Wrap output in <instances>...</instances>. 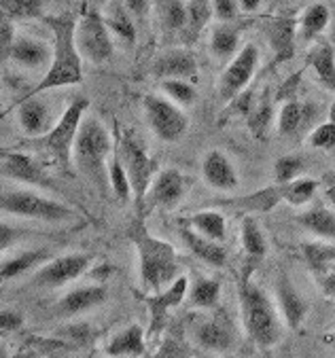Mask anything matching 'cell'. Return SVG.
Segmentation results:
<instances>
[{"label":"cell","instance_id":"cell-1","mask_svg":"<svg viewBox=\"0 0 335 358\" xmlns=\"http://www.w3.org/2000/svg\"><path fill=\"white\" fill-rule=\"evenodd\" d=\"M43 22L53 34V57L43 81L28 92L38 96L49 90L71 87L83 83V55L77 45V17L75 15H45Z\"/></svg>","mask_w":335,"mask_h":358},{"label":"cell","instance_id":"cell-2","mask_svg":"<svg viewBox=\"0 0 335 358\" xmlns=\"http://www.w3.org/2000/svg\"><path fill=\"white\" fill-rule=\"evenodd\" d=\"M125 238L138 252V271L145 291L159 293L180 275V263L176 248L170 242L155 238L145 217H134L125 229Z\"/></svg>","mask_w":335,"mask_h":358},{"label":"cell","instance_id":"cell-3","mask_svg":"<svg viewBox=\"0 0 335 358\" xmlns=\"http://www.w3.org/2000/svg\"><path fill=\"white\" fill-rule=\"evenodd\" d=\"M252 267L246 265L244 275L238 284L240 314L246 337L261 350L274 348L283 337V316L280 310L272 303L259 286L250 280Z\"/></svg>","mask_w":335,"mask_h":358},{"label":"cell","instance_id":"cell-4","mask_svg":"<svg viewBox=\"0 0 335 358\" xmlns=\"http://www.w3.org/2000/svg\"><path fill=\"white\" fill-rule=\"evenodd\" d=\"M90 108V100L87 98H75L66 110L62 113V117L53 123V127L38 136V138H30L28 145L36 151H43L53 166L64 174V176H75V142L81 129V123L85 119V110Z\"/></svg>","mask_w":335,"mask_h":358},{"label":"cell","instance_id":"cell-5","mask_svg":"<svg viewBox=\"0 0 335 358\" xmlns=\"http://www.w3.org/2000/svg\"><path fill=\"white\" fill-rule=\"evenodd\" d=\"M113 155L111 134L98 117H85L75 142V168L87 176L102 195L111 191L108 159Z\"/></svg>","mask_w":335,"mask_h":358},{"label":"cell","instance_id":"cell-6","mask_svg":"<svg viewBox=\"0 0 335 358\" xmlns=\"http://www.w3.org/2000/svg\"><path fill=\"white\" fill-rule=\"evenodd\" d=\"M119 155L123 159V166H125L129 182H131L134 210H136L138 217L147 219V193L155 178L157 164L153 162V157L149 155L143 142L129 131L123 134L119 140Z\"/></svg>","mask_w":335,"mask_h":358},{"label":"cell","instance_id":"cell-7","mask_svg":"<svg viewBox=\"0 0 335 358\" xmlns=\"http://www.w3.org/2000/svg\"><path fill=\"white\" fill-rule=\"evenodd\" d=\"M0 210L5 214H11V217L45 221V223H66L77 219L75 208L28 189L5 191L3 197H0Z\"/></svg>","mask_w":335,"mask_h":358},{"label":"cell","instance_id":"cell-8","mask_svg":"<svg viewBox=\"0 0 335 358\" xmlns=\"http://www.w3.org/2000/svg\"><path fill=\"white\" fill-rule=\"evenodd\" d=\"M145 119L151 131L164 142H178L189 129V117L185 115L183 106L170 100L168 96L149 94L143 100Z\"/></svg>","mask_w":335,"mask_h":358},{"label":"cell","instance_id":"cell-9","mask_svg":"<svg viewBox=\"0 0 335 358\" xmlns=\"http://www.w3.org/2000/svg\"><path fill=\"white\" fill-rule=\"evenodd\" d=\"M77 45L83 59L92 64H104L113 57V32L106 17L96 9H85L77 22Z\"/></svg>","mask_w":335,"mask_h":358},{"label":"cell","instance_id":"cell-10","mask_svg":"<svg viewBox=\"0 0 335 358\" xmlns=\"http://www.w3.org/2000/svg\"><path fill=\"white\" fill-rule=\"evenodd\" d=\"M257 66H259V49L257 45L248 43L234 55V59L227 64L219 79V96L225 104H229L248 87V83L255 77Z\"/></svg>","mask_w":335,"mask_h":358},{"label":"cell","instance_id":"cell-11","mask_svg":"<svg viewBox=\"0 0 335 358\" xmlns=\"http://www.w3.org/2000/svg\"><path fill=\"white\" fill-rule=\"evenodd\" d=\"M90 265H92V255H85V252H73V255H64L57 259H49L36 269L32 278V286L57 289V286H64L81 278Z\"/></svg>","mask_w":335,"mask_h":358},{"label":"cell","instance_id":"cell-12","mask_svg":"<svg viewBox=\"0 0 335 358\" xmlns=\"http://www.w3.org/2000/svg\"><path fill=\"white\" fill-rule=\"evenodd\" d=\"M191 187V178L185 176L180 170L174 168H166L162 170L147 193V217L151 214V210H172L180 203V199L187 195Z\"/></svg>","mask_w":335,"mask_h":358},{"label":"cell","instance_id":"cell-13","mask_svg":"<svg viewBox=\"0 0 335 358\" xmlns=\"http://www.w3.org/2000/svg\"><path fill=\"white\" fill-rule=\"evenodd\" d=\"M187 293H189V278L178 275L170 286H166L164 291H159L155 295H149V297H143V303L147 306V310L151 314V324H149L147 337H155V335H159L164 331L168 312L172 308L180 306L183 299L187 297Z\"/></svg>","mask_w":335,"mask_h":358},{"label":"cell","instance_id":"cell-14","mask_svg":"<svg viewBox=\"0 0 335 358\" xmlns=\"http://www.w3.org/2000/svg\"><path fill=\"white\" fill-rule=\"evenodd\" d=\"M0 170H3L5 178H13L17 182L38 187V189H47V191L55 189V185L47 176L45 168L34 157H30L28 153L5 149L3 151V166H0Z\"/></svg>","mask_w":335,"mask_h":358},{"label":"cell","instance_id":"cell-15","mask_svg":"<svg viewBox=\"0 0 335 358\" xmlns=\"http://www.w3.org/2000/svg\"><path fill=\"white\" fill-rule=\"evenodd\" d=\"M289 197H291V189H289V182H276L272 187H265V189H259L250 195H244V197H231V199H217L213 201L211 206L215 208H229V210H238V212H244V214H250V212H270L272 208H276L280 201H287L289 203Z\"/></svg>","mask_w":335,"mask_h":358},{"label":"cell","instance_id":"cell-16","mask_svg":"<svg viewBox=\"0 0 335 358\" xmlns=\"http://www.w3.org/2000/svg\"><path fill=\"white\" fill-rule=\"evenodd\" d=\"M176 227H178V238L180 242L187 246V250L197 257L199 261H204L206 265H213V267H223L227 263V250L223 246V242H217L204 234L195 231L189 223H185L183 219L176 221Z\"/></svg>","mask_w":335,"mask_h":358},{"label":"cell","instance_id":"cell-17","mask_svg":"<svg viewBox=\"0 0 335 358\" xmlns=\"http://www.w3.org/2000/svg\"><path fill=\"white\" fill-rule=\"evenodd\" d=\"M197 59L189 49H168L159 53L153 62L151 73L155 79H195L197 77Z\"/></svg>","mask_w":335,"mask_h":358},{"label":"cell","instance_id":"cell-18","mask_svg":"<svg viewBox=\"0 0 335 358\" xmlns=\"http://www.w3.org/2000/svg\"><path fill=\"white\" fill-rule=\"evenodd\" d=\"M108 299V289L104 284H90V286H79L66 293L57 303L55 312L59 316H77L87 310H94L102 306Z\"/></svg>","mask_w":335,"mask_h":358},{"label":"cell","instance_id":"cell-19","mask_svg":"<svg viewBox=\"0 0 335 358\" xmlns=\"http://www.w3.org/2000/svg\"><path fill=\"white\" fill-rule=\"evenodd\" d=\"M202 178L206 180V185H211L217 191H236L238 185H240L236 166L219 149H213V151H208L204 155V159H202Z\"/></svg>","mask_w":335,"mask_h":358},{"label":"cell","instance_id":"cell-20","mask_svg":"<svg viewBox=\"0 0 335 358\" xmlns=\"http://www.w3.org/2000/svg\"><path fill=\"white\" fill-rule=\"evenodd\" d=\"M276 303L289 329L295 331L304 324L306 314H308V303L287 275H280L276 282Z\"/></svg>","mask_w":335,"mask_h":358},{"label":"cell","instance_id":"cell-21","mask_svg":"<svg viewBox=\"0 0 335 358\" xmlns=\"http://www.w3.org/2000/svg\"><path fill=\"white\" fill-rule=\"evenodd\" d=\"M263 32L270 41L276 62H287L295 55V34L297 22L293 17H270L265 20Z\"/></svg>","mask_w":335,"mask_h":358},{"label":"cell","instance_id":"cell-22","mask_svg":"<svg viewBox=\"0 0 335 358\" xmlns=\"http://www.w3.org/2000/svg\"><path fill=\"white\" fill-rule=\"evenodd\" d=\"M17 121H20V127L24 129V134L30 138H38L53 127L49 104L43 102L38 96L22 98V102L17 104Z\"/></svg>","mask_w":335,"mask_h":358},{"label":"cell","instance_id":"cell-23","mask_svg":"<svg viewBox=\"0 0 335 358\" xmlns=\"http://www.w3.org/2000/svg\"><path fill=\"white\" fill-rule=\"evenodd\" d=\"M193 339L206 352H227L234 345L231 327L221 318H204L195 322Z\"/></svg>","mask_w":335,"mask_h":358},{"label":"cell","instance_id":"cell-24","mask_svg":"<svg viewBox=\"0 0 335 358\" xmlns=\"http://www.w3.org/2000/svg\"><path fill=\"white\" fill-rule=\"evenodd\" d=\"M106 356H145L147 354V333L141 324H129L111 337L106 343Z\"/></svg>","mask_w":335,"mask_h":358},{"label":"cell","instance_id":"cell-25","mask_svg":"<svg viewBox=\"0 0 335 358\" xmlns=\"http://www.w3.org/2000/svg\"><path fill=\"white\" fill-rule=\"evenodd\" d=\"M53 57V49H49L43 41L32 38V36H20L15 38L9 59H13L15 64L28 68V70H36L43 68L47 62H51Z\"/></svg>","mask_w":335,"mask_h":358},{"label":"cell","instance_id":"cell-26","mask_svg":"<svg viewBox=\"0 0 335 358\" xmlns=\"http://www.w3.org/2000/svg\"><path fill=\"white\" fill-rule=\"evenodd\" d=\"M240 242H242L248 267L259 265L263 261V257L267 255V240H265L257 219L250 217V214H244V219L240 223Z\"/></svg>","mask_w":335,"mask_h":358},{"label":"cell","instance_id":"cell-27","mask_svg":"<svg viewBox=\"0 0 335 358\" xmlns=\"http://www.w3.org/2000/svg\"><path fill=\"white\" fill-rule=\"evenodd\" d=\"M297 223L312 236L320 240L335 242V212L325 206H314L301 212L297 217Z\"/></svg>","mask_w":335,"mask_h":358},{"label":"cell","instance_id":"cell-28","mask_svg":"<svg viewBox=\"0 0 335 358\" xmlns=\"http://www.w3.org/2000/svg\"><path fill=\"white\" fill-rule=\"evenodd\" d=\"M308 64L322 87L335 92V51L329 43H316L308 53Z\"/></svg>","mask_w":335,"mask_h":358},{"label":"cell","instance_id":"cell-29","mask_svg":"<svg viewBox=\"0 0 335 358\" xmlns=\"http://www.w3.org/2000/svg\"><path fill=\"white\" fill-rule=\"evenodd\" d=\"M51 259V252L45 250V248H34V250H24L11 259H5L3 265H0V278L5 282L7 280H15L20 275H24L26 271L47 263Z\"/></svg>","mask_w":335,"mask_h":358},{"label":"cell","instance_id":"cell-30","mask_svg":"<svg viewBox=\"0 0 335 358\" xmlns=\"http://www.w3.org/2000/svg\"><path fill=\"white\" fill-rule=\"evenodd\" d=\"M185 223H189L195 231L204 234L217 242H225L227 238V223L225 217L217 210H197L191 217H180Z\"/></svg>","mask_w":335,"mask_h":358},{"label":"cell","instance_id":"cell-31","mask_svg":"<svg viewBox=\"0 0 335 358\" xmlns=\"http://www.w3.org/2000/svg\"><path fill=\"white\" fill-rule=\"evenodd\" d=\"M213 15H215L213 0H189L187 3V26L183 30V38L187 43H193L208 26Z\"/></svg>","mask_w":335,"mask_h":358},{"label":"cell","instance_id":"cell-32","mask_svg":"<svg viewBox=\"0 0 335 358\" xmlns=\"http://www.w3.org/2000/svg\"><path fill=\"white\" fill-rule=\"evenodd\" d=\"M301 255L314 275H325L331 263H335V242L320 240V238L314 242H304Z\"/></svg>","mask_w":335,"mask_h":358},{"label":"cell","instance_id":"cell-33","mask_svg":"<svg viewBox=\"0 0 335 358\" xmlns=\"http://www.w3.org/2000/svg\"><path fill=\"white\" fill-rule=\"evenodd\" d=\"M221 297V282L213 278H197L193 284H189L187 299L193 308H215Z\"/></svg>","mask_w":335,"mask_h":358},{"label":"cell","instance_id":"cell-34","mask_svg":"<svg viewBox=\"0 0 335 358\" xmlns=\"http://www.w3.org/2000/svg\"><path fill=\"white\" fill-rule=\"evenodd\" d=\"M329 20H331V13H329V7H327V5H322V3L310 5V7L304 11L301 22H299L301 41H306V43L316 41V38L325 32Z\"/></svg>","mask_w":335,"mask_h":358},{"label":"cell","instance_id":"cell-35","mask_svg":"<svg viewBox=\"0 0 335 358\" xmlns=\"http://www.w3.org/2000/svg\"><path fill=\"white\" fill-rule=\"evenodd\" d=\"M108 182H111V193L121 203H127L131 197V182H129L127 170L123 166V159L119 155V149H115L108 159Z\"/></svg>","mask_w":335,"mask_h":358},{"label":"cell","instance_id":"cell-36","mask_svg":"<svg viewBox=\"0 0 335 358\" xmlns=\"http://www.w3.org/2000/svg\"><path fill=\"white\" fill-rule=\"evenodd\" d=\"M129 15H131V13L125 9V5L113 3V5H111V13H108V17H106V24H108L111 32H113L119 41H123V43H127V45H134V43H136V26H134V22H131Z\"/></svg>","mask_w":335,"mask_h":358},{"label":"cell","instance_id":"cell-37","mask_svg":"<svg viewBox=\"0 0 335 358\" xmlns=\"http://www.w3.org/2000/svg\"><path fill=\"white\" fill-rule=\"evenodd\" d=\"M272 119H274V102H272V98L263 96L261 100H257L252 113L246 117L248 131L252 134L255 140H265L267 138V127H270Z\"/></svg>","mask_w":335,"mask_h":358},{"label":"cell","instance_id":"cell-38","mask_svg":"<svg viewBox=\"0 0 335 358\" xmlns=\"http://www.w3.org/2000/svg\"><path fill=\"white\" fill-rule=\"evenodd\" d=\"M45 0H0V9H3V17L9 20H36L43 15Z\"/></svg>","mask_w":335,"mask_h":358},{"label":"cell","instance_id":"cell-39","mask_svg":"<svg viewBox=\"0 0 335 358\" xmlns=\"http://www.w3.org/2000/svg\"><path fill=\"white\" fill-rule=\"evenodd\" d=\"M238 43H240V32L231 26H217L211 34V51L221 59L236 55Z\"/></svg>","mask_w":335,"mask_h":358},{"label":"cell","instance_id":"cell-40","mask_svg":"<svg viewBox=\"0 0 335 358\" xmlns=\"http://www.w3.org/2000/svg\"><path fill=\"white\" fill-rule=\"evenodd\" d=\"M159 20L168 32H183L187 26V3H183V0H159Z\"/></svg>","mask_w":335,"mask_h":358},{"label":"cell","instance_id":"cell-41","mask_svg":"<svg viewBox=\"0 0 335 358\" xmlns=\"http://www.w3.org/2000/svg\"><path fill=\"white\" fill-rule=\"evenodd\" d=\"M304 121V106L297 100H287L278 113V134L280 136H295Z\"/></svg>","mask_w":335,"mask_h":358},{"label":"cell","instance_id":"cell-42","mask_svg":"<svg viewBox=\"0 0 335 358\" xmlns=\"http://www.w3.org/2000/svg\"><path fill=\"white\" fill-rule=\"evenodd\" d=\"M162 92L180 106H189L197 98V90L193 87V83L189 79H164Z\"/></svg>","mask_w":335,"mask_h":358},{"label":"cell","instance_id":"cell-43","mask_svg":"<svg viewBox=\"0 0 335 358\" xmlns=\"http://www.w3.org/2000/svg\"><path fill=\"white\" fill-rule=\"evenodd\" d=\"M306 164L299 155H283L274 164V180L276 182H291L301 176Z\"/></svg>","mask_w":335,"mask_h":358},{"label":"cell","instance_id":"cell-44","mask_svg":"<svg viewBox=\"0 0 335 358\" xmlns=\"http://www.w3.org/2000/svg\"><path fill=\"white\" fill-rule=\"evenodd\" d=\"M310 147L318 149V151H331L335 149V121H327L320 123L318 127H314L308 136Z\"/></svg>","mask_w":335,"mask_h":358},{"label":"cell","instance_id":"cell-45","mask_svg":"<svg viewBox=\"0 0 335 358\" xmlns=\"http://www.w3.org/2000/svg\"><path fill=\"white\" fill-rule=\"evenodd\" d=\"M59 335H64V339L66 341H71L73 345H77V348H83V345H87L90 341H92V331H90V327H85V324H75V327H66V329H59Z\"/></svg>","mask_w":335,"mask_h":358},{"label":"cell","instance_id":"cell-46","mask_svg":"<svg viewBox=\"0 0 335 358\" xmlns=\"http://www.w3.org/2000/svg\"><path fill=\"white\" fill-rule=\"evenodd\" d=\"M15 43V30H13V20L3 17V26H0V49H3V62L9 59L11 47Z\"/></svg>","mask_w":335,"mask_h":358},{"label":"cell","instance_id":"cell-47","mask_svg":"<svg viewBox=\"0 0 335 358\" xmlns=\"http://www.w3.org/2000/svg\"><path fill=\"white\" fill-rule=\"evenodd\" d=\"M238 3L236 0H215V15L219 22H234L238 17Z\"/></svg>","mask_w":335,"mask_h":358},{"label":"cell","instance_id":"cell-48","mask_svg":"<svg viewBox=\"0 0 335 358\" xmlns=\"http://www.w3.org/2000/svg\"><path fill=\"white\" fill-rule=\"evenodd\" d=\"M22 324H24V318L17 312H13V310H3V312H0V329H3V333L17 331Z\"/></svg>","mask_w":335,"mask_h":358},{"label":"cell","instance_id":"cell-49","mask_svg":"<svg viewBox=\"0 0 335 358\" xmlns=\"http://www.w3.org/2000/svg\"><path fill=\"white\" fill-rule=\"evenodd\" d=\"M299 81H301V73H295L287 83H283V87H280V92H278V98H280V100L285 98V102H287V100H293V94L297 92Z\"/></svg>","mask_w":335,"mask_h":358},{"label":"cell","instance_id":"cell-50","mask_svg":"<svg viewBox=\"0 0 335 358\" xmlns=\"http://www.w3.org/2000/svg\"><path fill=\"white\" fill-rule=\"evenodd\" d=\"M320 289L327 299H335V269L327 271L320 280Z\"/></svg>","mask_w":335,"mask_h":358},{"label":"cell","instance_id":"cell-51","mask_svg":"<svg viewBox=\"0 0 335 358\" xmlns=\"http://www.w3.org/2000/svg\"><path fill=\"white\" fill-rule=\"evenodd\" d=\"M123 5L131 15H136V17H143L149 11V0H123Z\"/></svg>","mask_w":335,"mask_h":358},{"label":"cell","instance_id":"cell-52","mask_svg":"<svg viewBox=\"0 0 335 358\" xmlns=\"http://www.w3.org/2000/svg\"><path fill=\"white\" fill-rule=\"evenodd\" d=\"M0 236H3V238H0V248L7 250L11 246V242H13V229L7 223H3V225H0Z\"/></svg>","mask_w":335,"mask_h":358},{"label":"cell","instance_id":"cell-53","mask_svg":"<svg viewBox=\"0 0 335 358\" xmlns=\"http://www.w3.org/2000/svg\"><path fill=\"white\" fill-rule=\"evenodd\" d=\"M115 271H117V269H115L111 263H100V267L94 271V278H96V280H100V282H104V280H108Z\"/></svg>","mask_w":335,"mask_h":358},{"label":"cell","instance_id":"cell-54","mask_svg":"<svg viewBox=\"0 0 335 358\" xmlns=\"http://www.w3.org/2000/svg\"><path fill=\"white\" fill-rule=\"evenodd\" d=\"M238 5H240V9H242V11L252 13V11H257V9H259L261 0H238Z\"/></svg>","mask_w":335,"mask_h":358},{"label":"cell","instance_id":"cell-55","mask_svg":"<svg viewBox=\"0 0 335 358\" xmlns=\"http://www.w3.org/2000/svg\"><path fill=\"white\" fill-rule=\"evenodd\" d=\"M331 189H335V174H333V178H331Z\"/></svg>","mask_w":335,"mask_h":358}]
</instances>
